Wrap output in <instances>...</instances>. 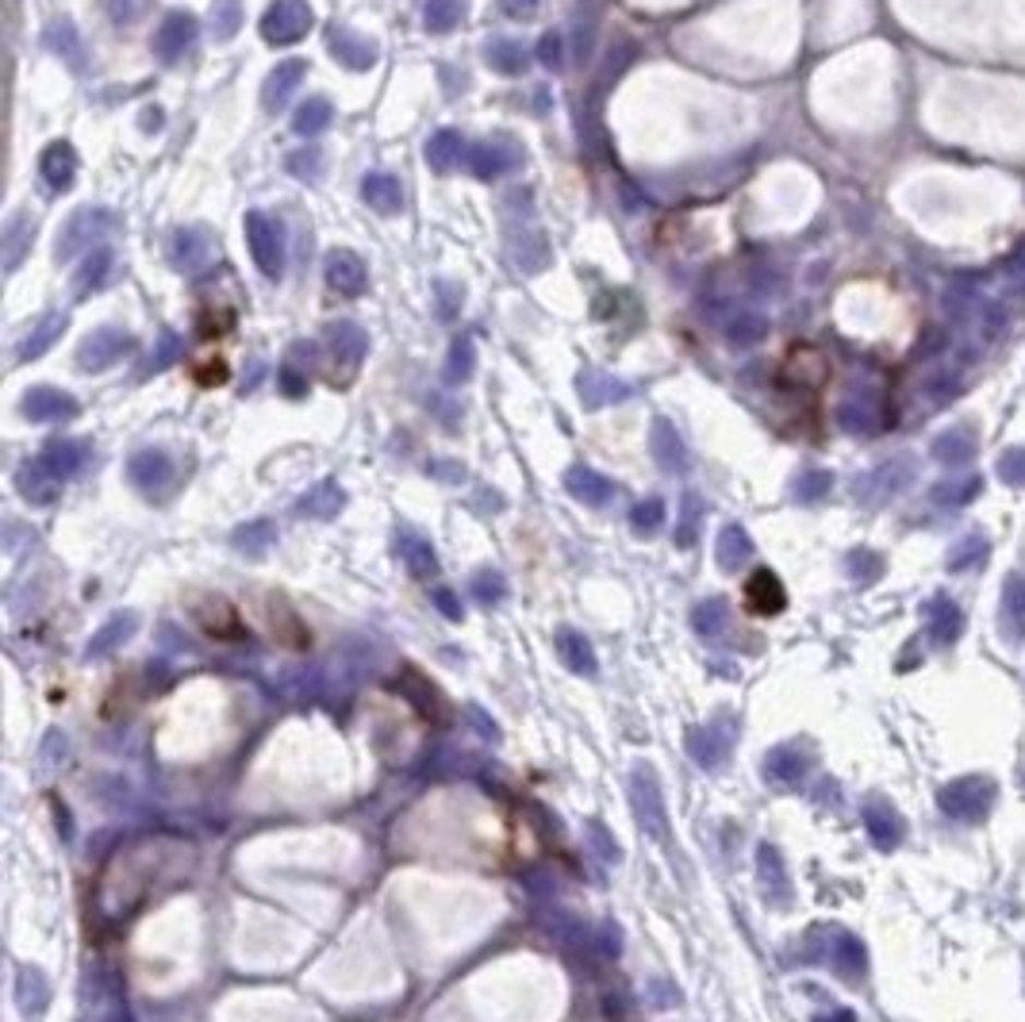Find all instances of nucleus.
Wrapping results in <instances>:
<instances>
[{
  "label": "nucleus",
  "mask_w": 1025,
  "mask_h": 1022,
  "mask_svg": "<svg viewBox=\"0 0 1025 1022\" xmlns=\"http://www.w3.org/2000/svg\"><path fill=\"white\" fill-rule=\"evenodd\" d=\"M726 619V604L723 599H711V604H703L700 611H695V623H700V631H718V623Z\"/></svg>",
  "instance_id": "obj_48"
},
{
  "label": "nucleus",
  "mask_w": 1025,
  "mask_h": 1022,
  "mask_svg": "<svg viewBox=\"0 0 1025 1022\" xmlns=\"http://www.w3.org/2000/svg\"><path fill=\"white\" fill-rule=\"evenodd\" d=\"M784 604H787L784 584H779V577L772 569H756L746 581V607L753 616H776V611H784Z\"/></svg>",
  "instance_id": "obj_19"
},
{
  "label": "nucleus",
  "mask_w": 1025,
  "mask_h": 1022,
  "mask_svg": "<svg viewBox=\"0 0 1025 1022\" xmlns=\"http://www.w3.org/2000/svg\"><path fill=\"white\" fill-rule=\"evenodd\" d=\"M65 328H70V316H65V312H47V316H43V320L35 323V328L27 331L24 338H20V346H16V361H20V366L43 358V354H47L50 346H55L58 338L65 335Z\"/></svg>",
  "instance_id": "obj_17"
},
{
  "label": "nucleus",
  "mask_w": 1025,
  "mask_h": 1022,
  "mask_svg": "<svg viewBox=\"0 0 1025 1022\" xmlns=\"http://www.w3.org/2000/svg\"><path fill=\"white\" fill-rule=\"evenodd\" d=\"M508 258L523 273H546L553 262V250H549L546 231L538 224H508Z\"/></svg>",
  "instance_id": "obj_7"
},
{
  "label": "nucleus",
  "mask_w": 1025,
  "mask_h": 1022,
  "mask_svg": "<svg viewBox=\"0 0 1025 1022\" xmlns=\"http://www.w3.org/2000/svg\"><path fill=\"white\" fill-rule=\"evenodd\" d=\"M485 62L492 73L519 78V73H526V66H531V50H526L519 39H492L485 47Z\"/></svg>",
  "instance_id": "obj_26"
},
{
  "label": "nucleus",
  "mask_w": 1025,
  "mask_h": 1022,
  "mask_svg": "<svg viewBox=\"0 0 1025 1022\" xmlns=\"http://www.w3.org/2000/svg\"><path fill=\"white\" fill-rule=\"evenodd\" d=\"M331 120H334L331 100H326V96H308V100L296 108L293 131H296V135H303V139H315V135H323V131L331 128Z\"/></svg>",
  "instance_id": "obj_31"
},
{
  "label": "nucleus",
  "mask_w": 1025,
  "mask_h": 1022,
  "mask_svg": "<svg viewBox=\"0 0 1025 1022\" xmlns=\"http://www.w3.org/2000/svg\"><path fill=\"white\" fill-rule=\"evenodd\" d=\"M192 616H196L200 631L212 634V639L219 642H235V639H247V627H242V616L231 607V599L223 596H207V599H196V607H192Z\"/></svg>",
  "instance_id": "obj_9"
},
{
  "label": "nucleus",
  "mask_w": 1025,
  "mask_h": 1022,
  "mask_svg": "<svg viewBox=\"0 0 1025 1022\" xmlns=\"http://www.w3.org/2000/svg\"><path fill=\"white\" fill-rule=\"evenodd\" d=\"M43 465H47L55 477H73V473L85 465V457H88V447L85 442H78V439H55V442H47L43 447Z\"/></svg>",
  "instance_id": "obj_28"
},
{
  "label": "nucleus",
  "mask_w": 1025,
  "mask_h": 1022,
  "mask_svg": "<svg viewBox=\"0 0 1025 1022\" xmlns=\"http://www.w3.org/2000/svg\"><path fill=\"white\" fill-rule=\"evenodd\" d=\"M541 0H500V12L508 20H531L538 12Z\"/></svg>",
  "instance_id": "obj_49"
},
{
  "label": "nucleus",
  "mask_w": 1025,
  "mask_h": 1022,
  "mask_svg": "<svg viewBox=\"0 0 1025 1022\" xmlns=\"http://www.w3.org/2000/svg\"><path fill=\"white\" fill-rule=\"evenodd\" d=\"M207 32L215 43H231L242 32V0H212Z\"/></svg>",
  "instance_id": "obj_34"
},
{
  "label": "nucleus",
  "mask_w": 1025,
  "mask_h": 1022,
  "mask_svg": "<svg viewBox=\"0 0 1025 1022\" xmlns=\"http://www.w3.org/2000/svg\"><path fill=\"white\" fill-rule=\"evenodd\" d=\"M784 377L799 384V389H819L830 377V366H826V358H822V350H814V346H795L784 366Z\"/></svg>",
  "instance_id": "obj_24"
},
{
  "label": "nucleus",
  "mask_w": 1025,
  "mask_h": 1022,
  "mask_svg": "<svg viewBox=\"0 0 1025 1022\" xmlns=\"http://www.w3.org/2000/svg\"><path fill=\"white\" fill-rule=\"evenodd\" d=\"M315 27V12L308 0H273L262 12V39L270 47H293Z\"/></svg>",
  "instance_id": "obj_5"
},
{
  "label": "nucleus",
  "mask_w": 1025,
  "mask_h": 1022,
  "mask_svg": "<svg viewBox=\"0 0 1025 1022\" xmlns=\"http://www.w3.org/2000/svg\"><path fill=\"white\" fill-rule=\"evenodd\" d=\"M111 265H116V254H111V247L88 250V258L81 262V270L73 273V296L81 300V296H88V293H96V288L108 285Z\"/></svg>",
  "instance_id": "obj_25"
},
{
  "label": "nucleus",
  "mask_w": 1025,
  "mask_h": 1022,
  "mask_svg": "<svg viewBox=\"0 0 1025 1022\" xmlns=\"http://www.w3.org/2000/svg\"><path fill=\"white\" fill-rule=\"evenodd\" d=\"M196 35H200V20L192 16V12H169V16L158 24V32H154L151 47L162 62H177V58L196 43Z\"/></svg>",
  "instance_id": "obj_11"
},
{
  "label": "nucleus",
  "mask_w": 1025,
  "mask_h": 1022,
  "mask_svg": "<svg viewBox=\"0 0 1025 1022\" xmlns=\"http://www.w3.org/2000/svg\"><path fill=\"white\" fill-rule=\"evenodd\" d=\"M43 47L62 58L73 73H85V43H81V32L73 27V20H55V24H47Z\"/></svg>",
  "instance_id": "obj_18"
},
{
  "label": "nucleus",
  "mask_w": 1025,
  "mask_h": 1022,
  "mask_svg": "<svg viewBox=\"0 0 1025 1022\" xmlns=\"http://www.w3.org/2000/svg\"><path fill=\"white\" fill-rule=\"evenodd\" d=\"M32 424H65V419L78 416V400L62 389H50V384H39V389L24 392V404H20Z\"/></svg>",
  "instance_id": "obj_10"
},
{
  "label": "nucleus",
  "mask_w": 1025,
  "mask_h": 1022,
  "mask_svg": "<svg viewBox=\"0 0 1025 1022\" xmlns=\"http://www.w3.org/2000/svg\"><path fill=\"white\" fill-rule=\"evenodd\" d=\"M564 488H569L581 503H588V508H604V503L615 496L611 480H607L604 473L588 470V465H573V470L564 473Z\"/></svg>",
  "instance_id": "obj_23"
},
{
  "label": "nucleus",
  "mask_w": 1025,
  "mask_h": 1022,
  "mask_svg": "<svg viewBox=\"0 0 1025 1022\" xmlns=\"http://www.w3.org/2000/svg\"><path fill=\"white\" fill-rule=\"evenodd\" d=\"M219 258H223L219 235L204 224L177 227L174 239H169V262H174V270L181 273V277H192V281L207 277V273H215Z\"/></svg>",
  "instance_id": "obj_2"
},
{
  "label": "nucleus",
  "mask_w": 1025,
  "mask_h": 1022,
  "mask_svg": "<svg viewBox=\"0 0 1025 1022\" xmlns=\"http://www.w3.org/2000/svg\"><path fill=\"white\" fill-rule=\"evenodd\" d=\"M315 354H319V346L311 343V338H300V343H293V346H288L285 366L300 369V373H311V366H315Z\"/></svg>",
  "instance_id": "obj_46"
},
{
  "label": "nucleus",
  "mask_w": 1025,
  "mask_h": 1022,
  "mask_svg": "<svg viewBox=\"0 0 1025 1022\" xmlns=\"http://www.w3.org/2000/svg\"><path fill=\"white\" fill-rule=\"evenodd\" d=\"M162 128V108H146L143 112V131H158Z\"/></svg>",
  "instance_id": "obj_53"
},
{
  "label": "nucleus",
  "mask_w": 1025,
  "mask_h": 1022,
  "mask_svg": "<svg viewBox=\"0 0 1025 1022\" xmlns=\"http://www.w3.org/2000/svg\"><path fill=\"white\" fill-rule=\"evenodd\" d=\"M749 550H753V546H749V538L741 527H726L723 538H718V561H723L726 569L741 566V561L749 558Z\"/></svg>",
  "instance_id": "obj_42"
},
{
  "label": "nucleus",
  "mask_w": 1025,
  "mask_h": 1022,
  "mask_svg": "<svg viewBox=\"0 0 1025 1022\" xmlns=\"http://www.w3.org/2000/svg\"><path fill=\"white\" fill-rule=\"evenodd\" d=\"M473 373H477V343H473L469 335H457L450 343V350H445L442 381L457 389V384L473 381Z\"/></svg>",
  "instance_id": "obj_29"
},
{
  "label": "nucleus",
  "mask_w": 1025,
  "mask_h": 1022,
  "mask_svg": "<svg viewBox=\"0 0 1025 1022\" xmlns=\"http://www.w3.org/2000/svg\"><path fill=\"white\" fill-rule=\"evenodd\" d=\"M326 350H331L334 361V381L350 384L369 354V335L354 320H338L326 328Z\"/></svg>",
  "instance_id": "obj_6"
},
{
  "label": "nucleus",
  "mask_w": 1025,
  "mask_h": 1022,
  "mask_svg": "<svg viewBox=\"0 0 1025 1022\" xmlns=\"http://www.w3.org/2000/svg\"><path fill=\"white\" fill-rule=\"evenodd\" d=\"M116 231H123V219L111 209H78L58 231L55 262H73L81 250H96V242H104Z\"/></svg>",
  "instance_id": "obj_1"
},
{
  "label": "nucleus",
  "mask_w": 1025,
  "mask_h": 1022,
  "mask_svg": "<svg viewBox=\"0 0 1025 1022\" xmlns=\"http://www.w3.org/2000/svg\"><path fill=\"white\" fill-rule=\"evenodd\" d=\"M462 151H465V143L457 131H450V128L434 131V135L427 139V166L434 169V174H450V169L462 162Z\"/></svg>",
  "instance_id": "obj_32"
},
{
  "label": "nucleus",
  "mask_w": 1025,
  "mask_h": 1022,
  "mask_svg": "<svg viewBox=\"0 0 1025 1022\" xmlns=\"http://www.w3.org/2000/svg\"><path fill=\"white\" fill-rule=\"evenodd\" d=\"M761 335H764V320H756V316H741V320L730 323V343L734 346H749Z\"/></svg>",
  "instance_id": "obj_45"
},
{
  "label": "nucleus",
  "mask_w": 1025,
  "mask_h": 1022,
  "mask_svg": "<svg viewBox=\"0 0 1025 1022\" xmlns=\"http://www.w3.org/2000/svg\"><path fill=\"white\" fill-rule=\"evenodd\" d=\"M277 384H281V392H285V396L300 400L303 392H308V373H300V369H293V366H285V361H281Z\"/></svg>",
  "instance_id": "obj_47"
},
{
  "label": "nucleus",
  "mask_w": 1025,
  "mask_h": 1022,
  "mask_svg": "<svg viewBox=\"0 0 1025 1022\" xmlns=\"http://www.w3.org/2000/svg\"><path fill=\"white\" fill-rule=\"evenodd\" d=\"M660 523H665V500H657V496H649V500H642L630 511V527L637 535H657Z\"/></svg>",
  "instance_id": "obj_40"
},
{
  "label": "nucleus",
  "mask_w": 1025,
  "mask_h": 1022,
  "mask_svg": "<svg viewBox=\"0 0 1025 1022\" xmlns=\"http://www.w3.org/2000/svg\"><path fill=\"white\" fill-rule=\"evenodd\" d=\"M273 523H265V520H254V523H247V527H239L235 531V546H239L242 554H250V558H258V554H265L273 546Z\"/></svg>",
  "instance_id": "obj_39"
},
{
  "label": "nucleus",
  "mask_w": 1025,
  "mask_h": 1022,
  "mask_svg": "<svg viewBox=\"0 0 1025 1022\" xmlns=\"http://www.w3.org/2000/svg\"><path fill=\"white\" fill-rule=\"evenodd\" d=\"M181 354H184V338L177 335V331L166 328L158 335V343H154L151 361H146V373H162V369L177 366V361H181Z\"/></svg>",
  "instance_id": "obj_38"
},
{
  "label": "nucleus",
  "mask_w": 1025,
  "mask_h": 1022,
  "mask_svg": "<svg viewBox=\"0 0 1025 1022\" xmlns=\"http://www.w3.org/2000/svg\"><path fill=\"white\" fill-rule=\"evenodd\" d=\"M477 596L485 599V604H488V599H500L503 596V581L496 573H480L477 577Z\"/></svg>",
  "instance_id": "obj_51"
},
{
  "label": "nucleus",
  "mask_w": 1025,
  "mask_h": 1022,
  "mask_svg": "<svg viewBox=\"0 0 1025 1022\" xmlns=\"http://www.w3.org/2000/svg\"><path fill=\"white\" fill-rule=\"evenodd\" d=\"M400 554H404L407 569H412L415 577H430L438 569L434 561V550H430V543H422L419 535H412V531H404L400 535Z\"/></svg>",
  "instance_id": "obj_37"
},
{
  "label": "nucleus",
  "mask_w": 1025,
  "mask_h": 1022,
  "mask_svg": "<svg viewBox=\"0 0 1025 1022\" xmlns=\"http://www.w3.org/2000/svg\"><path fill=\"white\" fill-rule=\"evenodd\" d=\"M128 473L143 492H158V488H166L174 480V462L162 450H139L128 462Z\"/></svg>",
  "instance_id": "obj_21"
},
{
  "label": "nucleus",
  "mask_w": 1025,
  "mask_h": 1022,
  "mask_svg": "<svg viewBox=\"0 0 1025 1022\" xmlns=\"http://www.w3.org/2000/svg\"><path fill=\"white\" fill-rule=\"evenodd\" d=\"M288 174L300 177V181H319V174H323V151L319 146H303V151H293L285 158Z\"/></svg>",
  "instance_id": "obj_41"
},
{
  "label": "nucleus",
  "mask_w": 1025,
  "mask_h": 1022,
  "mask_svg": "<svg viewBox=\"0 0 1025 1022\" xmlns=\"http://www.w3.org/2000/svg\"><path fill=\"white\" fill-rule=\"evenodd\" d=\"M326 47H331L334 62L346 66V70H354V73L373 70V66H377V55H381V47H377V43L369 39V35L354 32L350 24H334L331 35H326Z\"/></svg>",
  "instance_id": "obj_8"
},
{
  "label": "nucleus",
  "mask_w": 1025,
  "mask_h": 1022,
  "mask_svg": "<svg viewBox=\"0 0 1025 1022\" xmlns=\"http://www.w3.org/2000/svg\"><path fill=\"white\" fill-rule=\"evenodd\" d=\"M649 447H653V457H657V465L665 473H683V470H688V450H683L680 435H676V427L668 424V419H653Z\"/></svg>",
  "instance_id": "obj_22"
},
{
  "label": "nucleus",
  "mask_w": 1025,
  "mask_h": 1022,
  "mask_svg": "<svg viewBox=\"0 0 1025 1022\" xmlns=\"http://www.w3.org/2000/svg\"><path fill=\"white\" fill-rule=\"evenodd\" d=\"M361 200L377 216H396L404 209V189H400V177L392 174H366L361 177Z\"/></svg>",
  "instance_id": "obj_20"
},
{
  "label": "nucleus",
  "mask_w": 1025,
  "mask_h": 1022,
  "mask_svg": "<svg viewBox=\"0 0 1025 1022\" xmlns=\"http://www.w3.org/2000/svg\"><path fill=\"white\" fill-rule=\"evenodd\" d=\"M154 0H108V20L116 27H131L151 12Z\"/></svg>",
  "instance_id": "obj_43"
},
{
  "label": "nucleus",
  "mask_w": 1025,
  "mask_h": 1022,
  "mask_svg": "<svg viewBox=\"0 0 1025 1022\" xmlns=\"http://www.w3.org/2000/svg\"><path fill=\"white\" fill-rule=\"evenodd\" d=\"M576 392H581V404L588 407V412H596V407H607V404H622V400H630V384L622 381V377H611L604 373V369L596 366H584L581 373H576Z\"/></svg>",
  "instance_id": "obj_12"
},
{
  "label": "nucleus",
  "mask_w": 1025,
  "mask_h": 1022,
  "mask_svg": "<svg viewBox=\"0 0 1025 1022\" xmlns=\"http://www.w3.org/2000/svg\"><path fill=\"white\" fill-rule=\"evenodd\" d=\"M242 231H247V247L258 270L270 281H281V273H285V227L273 216H265L262 209H250L247 219H242Z\"/></svg>",
  "instance_id": "obj_3"
},
{
  "label": "nucleus",
  "mask_w": 1025,
  "mask_h": 1022,
  "mask_svg": "<svg viewBox=\"0 0 1025 1022\" xmlns=\"http://www.w3.org/2000/svg\"><path fill=\"white\" fill-rule=\"evenodd\" d=\"M303 78H308V62H303V58H285V62L273 66L270 78H265V85H262L265 112H281V108L293 100L296 88L303 85Z\"/></svg>",
  "instance_id": "obj_14"
},
{
  "label": "nucleus",
  "mask_w": 1025,
  "mask_h": 1022,
  "mask_svg": "<svg viewBox=\"0 0 1025 1022\" xmlns=\"http://www.w3.org/2000/svg\"><path fill=\"white\" fill-rule=\"evenodd\" d=\"M135 350V335L123 328H96L88 338H81L78 354H73V366L81 373H104V369L120 366L128 354Z\"/></svg>",
  "instance_id": "obj_4"
},
{
  "label": "nucleus",
  "mask_w": 1025,
  "mask_h": 1022,
  "mask_svg": "<svg viewBox=\"0 0 1025 1022\" xmlns=\"http://www.w3.org/2000/svg\"><path fill=\"white\" fill-rule=\"evenodd\" d=\"M465 9H469L465 0H427V9H422V24H427V32L445 35V32H453V27L462 24Z\"/></svg>",
  "instance_id": "obj_36"
},
{
  "label": "nucleus",
  "mask_w": 1025,
  "mask_h": 1022,
  "mask_svg": "<svg viewBox=\"0 0 1025 1022\" xmlns=\"http://www.w3.org/2000/svg\"><path fill=\"white\" fill-rule=\"evenodd\" d=\"M323 277L338 296H361L369 288V270L354 250H331L323 262Z\"/></svg>",
  "instance_id": "obj_13"
},
{
  "label": "nucleus",
  "mask_w": 1025,
  "mask_h": 1022,
  "mask_svg": "<svg viewBox=\"0 0 1025 1022\" xmlns=\"http://www.w3.org/2000/svg\"><path fill=\"white\" fill-rule=\"evenodd\" d=\"M227 377H231V369L223 366L219 358H215V361H204V369H196V381H200V384H223Z\"/></svg>",
  "instance_id": "obj_50"
},
{
  "label": "nucleus",
  "mask_w": 1025,
  "mask_h": 1022,
  "mask_svg": "<svg viewBox=\"0 0 1025 1022\" xmlns=\"http://www.w3.org/2000/svg\"><path fill=\"white\" fill-rule=\"evenodd\" d=\"M16 485L32 503H50L58 496V488H62V477H55V473L43 465V457H35V462H27L24 470L16 473Z\"/></svg>",
  "instance_id": "obj_30"
},
{
  "label": "nucleus",
  "mask_w": 1025,
  "mask_h": 1022,
  "mask_svg": "<svg viewBox=\"0 0 1025 1022\" xmlns=\"http://www.w3.org/2000/svg\"><path fill=\"white\" fill-rule=\"evenodd\" d=\"M32 219L27 216H12L9 227H4V242H0V265H4V273H16L20 265H24L27 250H32Z\"/></svg>",
  "instance_id": "obj_27"
},
{
  "label": "nucleus",
  "mask_w": 1025,
  "mask_h": 1022,
  "mask_svg": "<svg viewBox=\"0 0 1025 1022\" xmlns=\"http://www.w3.org/2000/svg\"><path fill=\"white\" fill-rule=\"evenodd\" d=\"M465 166H469V174L477 181H500L503 174H515L519 169V154L500 143H477L465 154Z\"/></svg>",
  "instance_id": "obj_15"
},
{
  "label": "nucleus",
  "mask_w": 1025,
  "mask_h": 1022,
  "mask_svg": "<svg viewBox=\"0 0 1025 1022\" xmlns=\"http://www.w3.org/2000/svg\"><path fill=\"white\" fill-rule=\"evenodd\" d=\"M695 511H700V503H695V496H688V515H683L680 546H688V543L695 538Z\"/></svg>",
  "instance_id": "obj_52"
},
{
  "label": "nucleus",
  "mask_w": 1025,
  "mask_h": 1022,
  "mask_svg": "<svg viewBox=\"0 0 1025 1022\" xmlns=\"http://www.w3.org/2000/svg\"><path fill=\"white\" fill-rule=\"evenodd\" d=\"M538 62L546 66V70H553V73L564 70V39L557 32H546L538 39Z\"/></svg>",
  "instance_id": "obj_44"
},
{
  "label": "nucleus",
  "mask_w": 1025,
  "mask_h": 1022,
  "mask_svg": "<svg viewBox=\"0 0 1025 1022\" xmlns=\"http://www.w3.org/2000/svg\"><path fill=\"white\" fill-rule=\"evenodd\" d=\"M78 169H81V162L70 143H50L39 158V174L50 192H70L73 181H78Z\"/></svg>",
  "instance_id": "obj_16"
},
{
  "label": "nucleus",
  "mask_w": 1025,
  "mask_h": 1022,
  "mask_svg": "<svg viewBox=\"0 0 1025 1022\" xmlns=\"http://www.w3.org/2000/svg\"><path fill=\"white\" fill-rule=\"evenodd\" d=\"M342 503H346V496H342L338 480H319L300 500V515H308V520H331V515H338Z\"/></svg>",
  "instance_id": "obj_33"
},
{
  "label": "nucleus",
  "mask_w": 1025,
  "mask_h": 1022,
  "mask_svg": "<svg viewBox=\"0 0 1025 1022\" xmlns=\"http://www.w3.org/2000/svg\"><path fill=\"white\" fill-rule=\"evenodd\" d=\"M945 796H956V807H949L953 815H968V819H976L979 811H984L987 804H991L994 788L987 781H961L953 784V788L945 792Z\"/></svg>",
  "instance_id": "obj_35"
}]
</instances>
